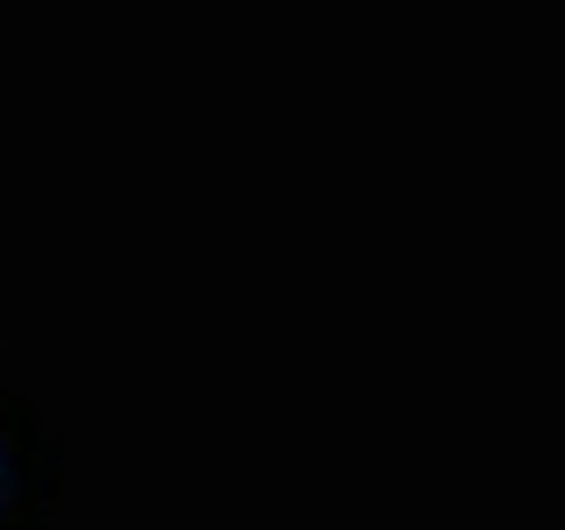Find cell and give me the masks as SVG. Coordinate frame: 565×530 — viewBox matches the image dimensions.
Masks as SVG:
<instances>
[{"mask_svg":"<svg viewBox=\"0 0 565 530\" xmlns=\"http://www.w3.org/2000/svg\"><path fill=\"white\" fill-rule=\"evenodd\" d=\"M64 509V438L0 368V530H50Z\"/></svg>","mask_w":565,"mask_h":530,"instance_id":"6da1fadb","label":"cell"}]
</instances>
